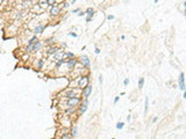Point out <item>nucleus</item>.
Here are the masks:
<instances>
[{"label":"nucleus","instance_id":"33","mask_svg":"<svg viewBox=\"0 0 186 139\" xmlns=\"http://www.w3.org/2000/svg\"><path fill=\"white\" fill-rule=\"evenodd\" d=\"M119 100H120V96H116V97H115V99H114V103L116 104L117 102H119Z\"/></svg>","mask_w":186,"mask_h":139},{"label":"nucleus","instance_id":"1","mask_svg":"<svg viewBox=\"0 0 186 139\" xmlns=\"http://www.w3.org/2000/svg\"><path fill=\"white\" fill-rule=\"evenodd\" d=\"M80 102H81V97H80V96L71 97V99H68L66 107H68V108H76V107H78V106H79Z\"/></svg>","mask_w":186,"mask_h":139},{"label":"nucleus","instance_id":"35","mask_svg":"<svg viewBox=\"0 0 186 139\" xmlns=\"http://www.w3.org/2000/svg\"><path fill=\"white\" fill-rule=\"evenodd\" d=\"M184 14L186 15V1L184 2Z\"/></svg>","mask_w":186,"mask_h":139},{"label":"nucleus","instance_id":"2","mask_svg":"<svg viewBox=\"0 0 186 139\" xmlns=\"http://www.w3.org/2000/svg\"><path fill=\"white\" fill-rule=\"evenodd\" d=\"M90 85V79L87 75H81L79 79H78V87L83 91L84 88H86L87 86Z\"/></svg>","mask_w":186,"mask_h":139},{"label":"nucleus","instance_id":"22","mask_svg":"<svg viewBox=\"0 0 186 139\" xmlns=\"http://www.w3.org/2000/svg\"><path fill=\"white\" fill-rule=\"evenodd\" d=\"M64 57L68 59H72V58H74V54H72V52H65V56Z\"/></svg>","mask_w":186,"mask_h":139},{"label":"nucleus","instance_id":"17","mask_svg":"<svg viewBox=\"0 0 186 139\" xmlns=\"http://www.w3.org/2000/svg\"><path fill=\"white\" fill-rule=\"evenodd\" d=\"M43 65H44V59H38L36 63V67L37 70H42L43 69Z\"/></svg>","mask_w":186,"mask_h":139},{"label":"nucleus","instance_id":"26","mask_svg":"<svg viewBox=\"0 0 186 139\" xmlns=\"http://www.w3.org/2000/svg\"><path fill=\"white\" fill-rule=\"evenodd\" d=\"M93 12H96L94 9H93V7H89V8H87L84 13H85V14H90V13H93Z\"/></svg>","mask_w":186,"mask_h":139},{"label":"nucleus","instance_id":"10","mask_svg":"<svg viewBox=\"0 0 186 139\" xmlns=\"http://www.w3.org/2000/svg\"><path fill=\"white\" fill-rule=\"evenodd\" d=\"M87 106H89V101H87V99H85L81 102V104L79 107V114H85L86 110H87Z\"/></svg>","mask_w":186,"mask_h":139},{"label":"nucleus","instance_id":"43","mask_svg":"<svg viewBox=\"0 0 186 139\" xmlns=\"http://www.w3.org/2000/svg\"><path fill=\"white\" fill-rule=\"evenodd\" d=\"M112 139H114V138H112Z\"/></svg>","mask_w":186,"mask_h":139},{"label":"nucleus","instance_id":"30","mask_svg":"<svg viewBox=\"0 0 186 139\" xmlns=\"http://www.w3.org/2000/svg\"><path fill=\"white\" fill-rule=\"evenodd\" d=\"M69 36H71V37H77L78 35L76 32H69Z\"/></svg>","mask_w":186,"mask_h":139},{"label":"nucleus","instance_id":"37","mask_svg":"<svg viewBox=\"0 0 186 139\" xmlns=\"http://www.w3.org/2000/svg\"><path fill=\"white\" fill-rule=\"evenodd\" d=\"M76 1H78V0H70V5H72V4H74Z\"/></svg>","mask_w":186,"mask_h":139},{"label":"nucleus","instance_id":"18","mask_svg":"<svg viewBox=\"0 0 186 139\" xmlns=\"http://www.w3.org/2000/svg\"><path fill=\"white\" fill-rule=\"evenodd\" d=\"M21 5H22V7H23V8H27V7H30V6L33 5V1H32V0H25Z\"/></svg>","mask_w":186,"mask_h":139},{"label":"nucleus","instance_id":"20","mask_svg":"<svg viewBox=\"0 0 186 139\" xmlns=\"http://www.w3.org/2000/svg\"><path fill=\"white\" fill-rule=\"evenodd\" d=\"M94 13H96V12L87 14V16H86V22H91V21H92V19H93V16H94Z\"/></svg>","mask_w":186,"mask_h":139},{"label":"nucleus","instance_id":"6","mask_svg":"<svg viewBox=\"0 0 186 139\" xmlns=\"http://www.w3.org/2000/svg\"><path fill=\"white\" fill-rule=\"evenodd\" d=\"M77 89H69V91H65L63 93V96L64 99H71V97H74V96H78L77 95Z\"/></svg>","mask_w":186,"mask_h":139},{"label":"nucleus","instance_id":"4","mask_svg":"<svg viewBox=\"0 0 186 139\" xmlns=\"http://www.w3.org/2000/svg\"><path fill=\"white\" fill-rule=\"evenodd\" d=\"M61 11H62V8L59 7V5H55L53 7H50V9H49V13H50V15L51 16H58L61 14Z\"/></svg>","mask_w":186,"mask_h":139},{"label":"nucleus","instance_id":"21","mask_svg":"<svg viewBox=\"0 0 186 139\" xmlns=\"http://www.w3.org/2000/svg\"><path fill=\"white\" fill-rule=\"evenodd\" d=\"M55 5H58V2H57V0H48V6L49 7H53Z\"/></svg>","mask_w":186,"mask_h":139},{"label":"nucleus","instance_id":"3","mask_svg":"<svg viewBox=\"0 0 186 139\" xmlns=\"http://www.w3.org/2000/svg\"><path fill=\"white\" fill-rule=\"evenodd\" d=\"M178 86H179V89L183 92L186 91V86H185V74L181 72L179 74V78H178Z\"/></svg>","mask_w":186,"mask_h":139},{"label":"nucleus","instance_id":"41","mask_svg":"<svg viewBox=\"0 0 186 139\" xmlns=\"http://www.w3.org/2000/svg\"><path fill=\"white\" fill-rule=\"evenodd\" d=\"M154 2L156 4V2H158V0H154Z\"/></svg>","mask_w":186,"mask_h":139},{"label":"nucleus","instance_id":"42","mask_svg":"<svg viewBox=\"0 0 186 139\" xmlns=\"http://www.w3.org/2000/svg\"><path fill=\"white\" fill-rule=\"evenodd\" d=\"M58 1H64V0H57V2H58Z\"/></svg>","mask_w":186,"mask_h":139},{"label":"nucleus","instance_id":"39","mask_svg":"<svg viewBox=\"0 0 186 139\" xmlns=\"http://www.w3.org/2000/svg\"><path fill=\"white\" fill-rule=\"evenodd\" d=\"M66 46H68V44H66V43H63V44H62V48H66Z\"/></svg>","mask_w":186,"mask_h":139},{"label":"nucleus","instance_id":"32","mask_svg":"<svg viewBox=\"0 0 186 139\" xmlns=\"http://www.w3.org/2000/svg\"><path fill=\"white\" fill-rule=\"evenodd\" d=\"M79 12H80L79 8H76V9H73V11H72V13H73V14H76V13H79Z\"/></svg>","mask_w":186,"mask_h":139},{"label":"nucleus","instance_id":"9","mask_svg":"<svg viewBox=\"0 0 186 139\" xmlns=\"http://www.w3.org/2000/svg\"><path fill=\"white\" fill-rule=\"evenodd\" d=\"M77 64H78V60H77L76 58L66 59V66H68V69L69 70H72Z\"/></svg>","mask_w":186,"mask_h":139},{"label":"nucleus","instance_id":"36","mask_svg":"<svg viewBox=\"0 0 186 139\" xmlns=\"http://www.w3.org/2000/svg\"><path fill=\"white\" fill-rule=\"evenodd\" d=\"M96 54H100V49H98V48L96 49Z\"/></svg>","mask_w":186,"mask_h":139},{"label":"nucleus","instance_id":"8","mask_svg":"<svg viewBox=\"0 0 186 139\" xmlns=\"http://www.w3.org/2000/svg\"><path fill=\"white\" fill-rule=\"evenodd\" d=\"M64 56H65V51H63L62 49H59L58 51L56 52V54L53 56V59L55 60V63L57 62V60H59V59H62V58H64Z\"/></svg>","mask_w":186,"mask_h":139},{"label":"nucleus","instance_id":"15","mask_svg":"<svg viewBox=\"0 0 186 139\" xmlns=\"http://www.w3.org/2000/svg\"><path fill=\"white\" fill-rule=\"evenodd\" d=\"M22 16H23V12L20 11V9H19V11H15L14 12V14H13V17H14L15 20H20Z\"/></svg>","mask_w":186,"mask_h":139},{"label":"nucleus","instance_id":"23","mask_svg":"<svg viewBox=\"0 0 186 139\" xmlns=\"http://www.w3.org/2000/svg\"><path fill=\"white\" fill-rule=\"evenodd\" d=\"M144 86V78H140V80H138V88L141 89V88H143Z\"/></svg>","mask_w":186,"mask_h":139},{"label":"nucleus","instance_id":"25","mask_svg":"<svg viewBox=\"0 0 186 139\" xmlns=\"http://www.w3.org/2000/svg\"><path fill=\"white\" fill-rule=\"evenodd\" d=\"M148 97H145V100H144V114H147L148 111Z\"/></svg>","mask_w":186,"mask_h":139},{"label":"nucleus","instance_id":"27","mask_svg":"<svg viewBox=\"0 0 186 139\" xmlns=\"http://www.w3.org/2000/svg\"><path fill=\"white\" fill-rule=\"evenodd\" d=\"M71 137H72V136H71V133H65V134H63V136H62V138H61V139H71Z\"/></svg>","mask_w":186,"mask_h":139},{"label":"nucleus","instance_id":"12","mask_svg":"<svg viewBox=\"0 0 186 139\" xmlns=\"http://www.w3.org/2000/svg\"><path fill=\"white\" fill-rule=\"evenodd\" d=\"M92 88H93V87H92L91 85H89L86 88L83 89V96L85 97V99H87V97L91 95V93H92Z\"/></svg>","mask_w":186,"mask_h":139},{"label":"nucleus","instance_id":"29","mask_svg":"<svg viewBox=\"0 0 186 139\" xmlns=\"http://www.w3.org/2000/svg\"><path fill=\"white\" fill-rule=\"evenodd\" d=\"M123 125H124V124H123L122 122H119V123L116 124V129H117V130H120V129L123 128Z\"/></svg>","mask_w":186,"mask_h":139},{"label":"nucleus","instance_id":"38","mask_svg":"<svg viewBox=\"0 0 186 139\" xmlns=\"http://www.w3.org/2000/svg\"><path fill=\"white\" fill-rule=\"evenodd\" d=\"M79 16H83V15H85V13L84 12H79V14H78Z\"/></svg>","mask_w":186,"mask_h":139},{"label":"nucleus","instance_id":"24","mask_svg":"<svg viewBox=\"0 0 186 139\" xmlns=\"http://www.w3.org/2000/svg\"><path fill=\"white\" fill-rule=\"evenodd\" d=\"M77 131H78V129H77V126L74 125V126H72V131H71V136L72 137H76L77 136Z\"/></svg>","mask_w":186,"mask_h":139},{"label":"nucleus","instance_id":"31","mask_svg":"<svg viewBox=\"0 0 186 139\" xmlns=\"http://www.w3.org/2000/svg\"><path fill=\"white\" fill-rule=\"evenodd\" d=\"M128 84H129V79H124V80H123V85L127 86Z\"/></svg>","mask_w":186,"mask_h":139},{"label":"nucleus","instance_id":"16","mask_svg":"<svg viewBox=\"0 0 186 139\" xmlns=\"http://www.w3.org/2000/svg\"><path fill=\"white\" fill-rule=\"evenodd\" d=\"M64 64H66V59L62 58V59H59V60H57V62L55 63V66H56V69H59V67L63 66Z\"/></svg>","mask_w":186,"mask_h":139},{"label":"nucleus","instance_id":"40","mask_svg":"<svg viewBox=\"0 0 186 139\" xmlns=\"http://www.w3.org/2000/svg\"><path fill=\"white\" fill-rule=\"evenodd\" d=\"M184 99H186V91L184 92Z\"/></svg>","mask_w":186,"mask_h":139},{"label":"nucleus","instance_id":"19","mask_svg":"<svg viewBox=\"0 0 186 139\" xmlns=\"http://www.w3.org/2000/svg\"><path fill=\"white\" fill-rule=\"evenodd\" d=\"M61 8H64V9H66V8H69L70 7V2H66V1H63L62 4H61V6H59Z\"/></svg>","mask_w":186,"mask_h":139},{"label":"nucleus","instance_id":"11","mask_svg":"<svg viewBox=\"0 0 186 139\" xmlns=\"http://www.w3.org/2000/svg\"><path fill=\"white\" fill-rule=\"evenodd\" d=\"M45 24H41V23H38L36 27L34 28V34L35 35H37V34H42L43 31H44V29H45Z\"/></svg>","mask_w":186,"mask_h":139},{"label":"nucleus","instance_id":"7","mask_svg":"<svg viewBox=\"0 0 186 139\" xmlns=\"http://www.w3.org/2000/svg\"><path fill=\"white\" fill-rule=\"evenodd\" d=\"M80 63L83 64V66H84L85 69H90L91 62H90V58H89L87 56H81V57H80Z\"/></svg>","mask_w":186,"mask_h":139},{"label":"nucleus","instance_id":"13","mask_svg":"<svg viewBox=\"0 0 186 139\" xmlns=\"http://www.w3.org/2000/svg\"><path fill=\"white\" fill-rule=\"evenodd\" d=\"M41 46H42V43L40 42L38 39H37L36 42L33 44V52H37L40 49H41Z\"/></svg>","mask_w":186,"mask_h":139},{"label":"nucleus","instance_id":"34","mask_svg":"<svg viewBox=\"0 0 186 139\" xmlns=\"http://www.w3.org/2000/svg\"><path fill=\"white\" fill-rule=\"evenodd\" d=\"M107 19H108V20H113V19H114V15H108L107 16Z\"/></svg>","mask_w":186,"mask_h":139},{"label":"nucleus","instance_id":"14","mask_svg":"<svg viewBox=\"0 0 186 139\" xmlns=\"http://www.w3.org/2000/svg\"><path fill=\"white\" fill-rule=\"evenodd\" d=\"M37 5L40 6L42 9H45L48 6V0H37Z\"/></svg>","mask_w":186,"mask_h":139},{"label":"nucleus","instance_id":"5","mask_svg":"<svg viewBox=\"0 0 186 139\" xmlns=\"http://www.w3.org/2000/svg\"><path fill=\"white\" fill-rule=\"evenodd\" d=\"M58 50H59V48H57L56 45H50V46H48V48L45 49V52L44 54H45V56H53Z\"/></svg>","mask_w":186,"mask_h":139},{"label":"nucleus","instance_id":"28","mask_svg":"<svg viewBox=\"0 0 186 139\" xmlns=\"http://www.w3.org/2000/svg\"><path fill=\"white\" fill-rule=\"evenodd\" d=\"M53 41H55V39L51 37V38H49V39H45V43H47V44H51V45H53Z\"/></svg>","mask_w":186,"mask_h":139}]
</instances>
